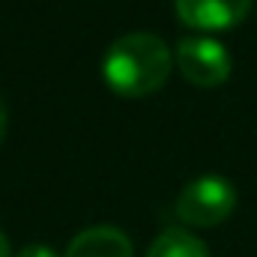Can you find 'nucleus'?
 <instances>
[{
  "instance_id": "1",
  "label": "nucleus",
  "mask_w": 257,
  "mask_h": 257,
  "mask_svg": "<svg viewBox=\"0 0 257 257\" xmlns=\"http://www.w3.org/2000/svg\"><path fill=\"white\" fill-rule=\"evenodd\" d=\"M171 66L174 54L159 33L132 30L117 42H111V48L105 51L102 75L114 93L138 99L162 90L171 75Z\"/></svg>"
},
{
  "instance_id": "2",
  "label": "nucleus",
  "mask_w": 257,
  "mask_h": 257,
  "mask_svg": "<svg viewBox=\"0 0 257 257\" xmlns=\"http://www.w3.org/2000/svg\"><path fill=\"white\" fill-rule=\"evenodd\" d=\"M236 209V189L221 174H200L177 194V215L192 227H218Z\"/></svg>"
},
{
  "instance_id": "3",
  "label": "nucleus",
  "mask_w": 257,
  "mask_h": 257,
  "mask_svg": "<svg viewBox=\"0 0 257 257\" xmlns=\"http://www.w3.org/2000/svg\"><path fill=\"white\" fill-rule=\"evenodd\" d=\"M174 60L194 87H218L230 78L233 69L230 51L212 36H183L177 42Z\"/></svg>"
},
{
  "instance_id": "4",
  "label": "nucleus",
  "mask_w": 257,
  "mask_h": 257,
  "mask_svg": "<svg viewBox=\"0 0 257 257\" xmlns=\"http://www.w3.org/2000/svg\"><path fill=\"white\" fill-rule=\"evenodd\" d=\"M251 3L254 0H174L180 21L200 33H218L242 24Z\"/></svg>"
},
{
  "instance_id": "5",
  "label": "nucleus",
  "mask_w": 257,
  "mask_h": 257,
  "mask_svg": "<svg viewBox=\"0 0 257 257\" xmlns=\"http://www.w3.org/2000/svg\"><path fill=\"white\" fill-rule=\"evenodd\" d=\"M63 257H135L132 239L114 224H93L72 236Z\"/></svg>"
},
{
  "instance_id": "6",
  "label": "nucleus",
  "mask_w": 257,
  "mask_h": 257,
  "mask_svg": "<svg viewBox=\"0 0 257 257\" xmlns=\"http://www.w3.org/2000/svg\"><path fill=\"white\" fill-rule=\"evenodd\" d=\"M147 257H209V248L189 227H165L147 248Z\"/></svg>"
},
{
  "instance_id": "7",
  "label": "nucleus",
  "mask_w": 257,
  "mask_h": 257,
  "mask_svg": "<svg viewBox=\"0 0 257 257\" xmlns=\"http://www.w3.org/2000/svg\"><path fill=\"white\" fill-rule=\"evenodd\" d=\"M15 257H60L51 245H42V242H30V245H24L21 251Z\"/></svg>"
},
{
  "instance_id": "8",
  "label": "nucleus",
  "mask_w": 257,
  "mask_h": 257,
  "mask_svg": "<svg viewBox=\"0 0 257 257\" xmlns=\"http://www.w3.org/2000/svg\"><path fill=\"white\" fill-rule=\"evenodd\" d=\"M6 135V102H3V93H0V141Z\"/></svg>"
},
{
  "instance_id": "9",
  "label": "nucleus",
  "mask_w": 257,
  "mask_h": 257,
  "mask_svg": "<svg viewBox=\"0 0 257 257\" xmlns=\"http://www.w3.org/2000/svg\"><path fill=\"white\" fill-rule=\"evenodd\" d=\"M0 257H12V251H9V239H6L3 230H0Z\"/></svg>"
}]
</instances>
